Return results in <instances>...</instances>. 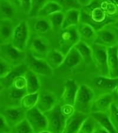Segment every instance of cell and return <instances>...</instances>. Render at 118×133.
I'll return each instance as SVG.
<instances>
[{"label":"cell","instance_id":"6da1fadb","mask_svg":"<svg viewBox=\"0 0 118 133\" xmlns=\"http://www.w3.org/2000/svg\"><path fill=\"white\" fill-rule=\"evenodd\" d=\"M116 18H112L106 14L100 7L99 0H94L90 5L81 9V22L91 25L96 31L113 23Z\"/></svg>","mask_w":118,"mask_h":133},{"label":"cell","instance_id":"7a4b0ae2","mask_svg":"<svg viewBox=\"0 0 118 133\" xmlns=\"http://www.w3.org/2000/svg\"><path fill=\"white\" fill-rule=\"evenodd\" d=\"M96 96L95 92L89 85L82 84L79 86L74 104L75 111L90 115Z\"/></svg>","mask_w":118,"mask_h":133},{"label":"cell","instance_id":"3957f363","mask_svg":"<svg viewBox=\"0 0 118 133\" xmlns=\"http://www.w3.org/2000/svg\"><path fill=\"white\" fill-rule=\"evenodd\" d=\"M51 50L48 38L40 34L30 36L27 46V52L35 57L44 59Z\"/></svg>","mask_w":118,"mask_h":133},{"label":"cell","instance_id":"277c9868","mask_svg":"<svg viewBox=\"0 0 118 133\" xmlns=\"http://www.w3.org/2000/svg\"><path fill=\"white\" fill-rule=\"evenodd\" d=\"M80 40L78 26H72L61 29L58 36L59 50L66 55Z\"/></svg>","mask_w":118,"mask_h":133},{"label":"cell","instance_id":"5b68a950","mask_svg":"<svg viewBox=\"0 0 118 133\" xmlns=\"http://www.w3.org/2000/svg\"><path fill=\"white\" fill-rule=\"evenodd\" d=\"M27 52L17 49L11 42L0 44V58L13 66L25 63Z\"/></svg>","mask_w":118,"mask_h":133},{"label":"cell","instance_id":"8992f818","mask_svg":"<svg viewBox=\"0 0 118 133\" xmlns=\"http://www.w3.org/2000/svg\"><path fill=\"white\" fill-rule=\"evenodd\" d=\"M48 122L47 131L50 133H63L67 118L62 114L61 104H58L51 110L45 112Z\"/></svg>","mask_w":118,"mask_h":133},{"label":"cell","instance_id":"52a82bcc","mask_svg":"<svg viewBox=\"0 0 118 133\" xmlns=\"http://www.w3.org/2000/svg\"><path fill=\"white\" fill-rule=\"evenodd\" d=\"M113 23L105 25L96 31V37L93 43L102 45L106 48H110L117 45L118 30Z\"/></svg>","mask_w":118,"mask_h":133},{"label":"cell","instance_id":"ba28073f","mask_svg":"<svg viewBox=\"0 0 118 133\" xmlns=\"http://www.w3.org/2000/svg\"><path fill=\"white\" fill-rule=\"evenodd\" d=\"M30 37L29 23L26 20H21L15 27L11 43L19 50L26 51Z\"/></svg>","mask_w":118,"mask_h":133},{"label":"cell","instance_id":"9c48e42d","mask_svg":"<svg viewBox=\"0 0 118 133\" xmlns=\"http://www.w3.org/2000/svg\"><path fill=\"white\" fill-rule=\"evenodd\" d=\"M92 59L99 75L108 76V48L92 43Z\"/></svg>","mask_w":118,"mask_h":133},{"label":"cell","instance_id":"30bf717a","mask_svg":"<svg viewBox=\"0 0 118 133\" xmlns=\"http://www.w3.org/2000/svg\"><path fill=\"white\" fill-rule=\"evenodd\" d=\"M33 128L34 133L47 130L48 122L44 113L42 112L37 107L26 111L25 118Z\"/></svg>","mask_w":118,"mask_h":133},{"label":"cell","instance_id":"8fae6325","mask_svg":"<svg viewBox=\"0 0 118 133\" xmlns=\"http://www.w3.org/2000/svg\"><path fill=\"white\" fill-rule=\"evenodd\" d=\"M0 115L12 128L26 118V111L21 106L1 107Z\"/></svg>","mask_w":118,"mask_h":133},{"label":"cell","instance_id":"7c38bea8","mask_svg":"<svg viewBox=\"0 0 118 133\" xmlns=\"http://www.w3.org/2000/svg\"><path fill=\"white\" fill-rule=\"evenodd\" d=\"M25 63L27 65L29 69L38 75L51 76L54 73V69L48 65L44 59L37 58L28 52Z\"/></svg>","mask_w":118,"mask_h":133},{"label":"cell","instance_id":"4fadbf2b","mask_svg":"<svg viewBox=\"0 0 118 133\" xmlns=\"http://www.w3.org/2000/svg\"><path fill=\"white\" fill-rule=\"evenodd\" d=\"M114 92H105L96 96L92 106V112H108L110 106L115 102Z\"/></svg>","mask_w":118,"mask_h":133},{"label":"cell","instance_id":"5bb4252c","mask_svg":"<svg viewBox=\"0 0 118 133\" xmlns=\"http://www.w3.org/2000/svg\"><path fill=\"white\" fill-rule=\"evenodd\" d=\"M28 70H29V67L25 63L14 66L12 70L7 76L4 78H0L1 91L10 88L12 85L15 79L19 76L24 75Z\"/></svg>","mask_w":118,"mask_h":133},{"label":"cell","instance_id":"9a60e30c","mask_svg":"<svg viewBox=\"0 0 118 133\" xmlns=\"http://www.w3.org/2000/svg\"><path fill=\"white\" fill-rule=\"evenodd\" d=\"M79 86L73 79H68L64 83V89L61 95V104L72 105L74 106L75 99Z\"/></svg>","mask_w":118,"mask_h":133},{"label":"cell","instance_id":"2e32d148","mask_svg":"<svg viewBox=\"0 0 118 133\" xmlns=\"http://www.w3.org/2000/svg\"><path fill=\"white\" fill-rule=\"evenodd\" d=\"M89 115L75 111L72 116L67 118L63 133H78L83 123Z\"/></svg>","mask_w":118,"mask_h":133},{"label":"cell","instance_id":"e0dca14e","mask_svg":"<svg viewBox=\"0 0 118 133\" xmlns=\"http://www.w3.org/2000/svg\"><path fill=\"white\" fill-rule=\"evenodd\" d=\"M58 104L57 97L55 94L51 92H44L40 93L37 107L41 111L45 113L51 110Z\"/></svg>","mask_w":118,"mask_h":133},{"label":"cell","instance_id":"ac0fdd59","mask_svg":"<svg viewBox=\"0 0 118 133\" xmlns=\"http://www.w3.org/2000/svg\"><path fill=\"white\" fill-rule=\"evenodd\" d=\"M108 77L118 78V55L117 47L116 46L108 48Z\"/></svg>","mask_w":118,"mask_h":133},{"label":"cell","instance_id":"d6986e66","mask_svg":"<svg viewBox=\"0 0 118 133\" xmlns=\"http://www.w3.org/2000/svg\"><path fill=\"white\" fill-rule=\"evenodd\" d=\"M93 84L98 89L105 91L106 92H114L118 84V78H111L99 75L94 78Z\"/></svg>","mask_w":118,"mask_h":133},{"label":"cell","instance_id":"ffe728a7","mask_svg":"<svg viewBox=\"0 0 118 133\" xmlns=\"http://www.w3.org/2000/svg\"><path fill=\"white\" fill-rule=\"evenodd\" d=\"M83 60L76 48H73L66 55L63 63L60 68L67 70L74 69L83 63Z\"/></svg>","mask_w":118,"mask_h":133},{"label":"cell","instance_id":"44dd1931","mask_svg":"<svg viewBox=\"0 0 118 133\" xmlns=\"http://www.w3.org/2000/svg\"><path fill=\"white\" fill-rule=\"evenodd\" d=\"M15 27L11 20L0 21V41L1 44L11 42Z\"/></svg>","mask_w":118,"mask_h":133},{"label":"cell","instance_id":"7402d4cb","mask_svg":"<svg viewBox=\"0 0 118 133\" xmlns=\"http://www.w3.org/2000/svg\"><path fill=\"white\" fill-rule=\"evenodd\" d=\"M66 55L59 49H53L49 51L46 56V60L48 65L53 69L59 68L63 63Z\"/></svg>","mask_w":118,"mask_h":133},{"label":"cell","instance_id":"603a6c76","mask_svg":"<svg viewBox=\"0 0 118 133\" xmlns=\"http://www.w3.org/2000/svg\"><path fill=\"white\" fill-rule=\"evenodd\" d=\"M65 17L61 29L72 26H78L81 22V9L65 11Z\"/></svg>","mask_w":118,"mask_h":133},{"label":"cell","instance_id":"cb8c5ba5","mask_svg":"<svg viewBox=\"0 0 118 133\" xmlns=\"http://www.w3.org/2000/svg\"><path fill=\"white\" fill-rule=\"evenodd\" d=\"M24 76L26 79L27 94H33L39 92L41 83L38 75L29 69Z\"/></svg>","mask_w":118,"mask_h":133},{"label":"cell","instance_id":"d4e9b609","mask_svg":"<svg viewBox=\"0 0 118 133\" xmlns=\"http://www.w3.org/2000/svg\"><path fill=\"white\" fill-rule=\"evenodd\" d=\"M78 31L81 40L85 42H94L96 30L87 23L80 22L78 25Z\"/></svg>","mask_w":118,"mask_h":133},{"label":"cell","instance_id":"484cf974","mask_svg":"<svg viewBox=\"0 0 118 133\" xmlns=\"http://www.w3.org/2000/svg\"><path fill=\"white\" fill-rule=\"evenodd\" d=\"M90 115L96 120L100 126L105 128L109 133H117L111 123L107 112H92Z\"/></svg>","mask_w":118,"mask_h":133},{"label":"cell","instance_id":"4316f807","mask_svg":"<svg viewBox=\"0 0 118 133\" xmlns=\"http://www.w3.org/2000/svg\"><path fill=\"white\" fill-rule=\"evenodd\" d=\"M33 20V29L38 34H44L48 32L51 28L50 21L47 17H32Z\"/></svg>","mask_w":118,"mask_h":133},{"label":"cell","instance_id":"83f0119b","mask_svg":"<svg viewBox=\"0 0 118 133\" xmlns=\"http://www.w3.org/2000/svg\"><path fill=\"white\" fill-rule=\"evenodd\" d=\"M74 48L80 55L85 63H87L90 62H93L92 46L87 42L80 40L75 45Z\"/></svg>","mask_w":118,"mask_h":133},{"label":"cell","instance_id":"f1b7e54d","mask_svg":"<svg viewBox=\"0 0 118 133\" xmlns=\"http://www.w3.org/2000/svg\"><path fill=\"white\" fill-rule=\"evenodd\" d=\"M62 11H64L63 8L59 4L49 0L39 11L36 17H47V18L55 12Z\"/></svg>","mask_w":118,"mask_h":133},{"label":"cell","instance_id":"f546056e","mask_svg":"<svg viewBox=\"0 0 118 133\" xmlns=\"http://www.w3.org/2000/svg\"><path fill=\"white\" fill-rule=\"evenodd\" d=\"M14 5L8 0H0L1 20H11L15 12Z\"/></svg>","mask_w":118,"mask_h":133},{"label":"cell","instance_id":"4dcf8cb0","mask_svg":"<svg viewBox=\"0 0 118 133\" xmlns=\"http://www.w3.org/2000/svg\"><path fill=\"white\" fill-rule=\"evenodd\" d=\"M40 92L27 94L23 96L20 102V106L25 111L33 108L37 106Z\"/></svg>","mask_w":118,"mask_h":133},{"label":"cell","instance_id":"1f68e13d","mask_svg":"<svg viewBox=\"0 0 118 133\" xmlns=\"http://www.w3.org/2000/svg\"><path fill=\"white\" fill-rule=\"evenodd\" d=\"M64 17H65V12L62 11L55 12L47 18L50 21L51 28L55 30H57L59 29H61L64 23Z\"/></svg>","mask_w":118,"mask_h":133},{"label":"cell","instance_id":"d6a6232c","mask_svg":"<svg viewBox=\"0 0 118 133\" xmlns=\"http://www.w3.org/2000/svg\"><path fill=\"white\" fill-rule=\"evenodd\" d=\"M97 122L91 115L83 122L78 133H93Z\"/></svg>","mask_w":118,"mask_h":133},{"label":"cell","instance_id":"836d02e7","mask_svg":"<svg viewBox=\"0 0 118 133\" xmlns=\"http://www.w3.org/2000/svg\"><path fill=\"white\" fill-rule=\"evenodd\" d=\"M12 133H34L28 120L25 118L12 128Z\"/></svg>","mask_w":118,"mask_h":133},{"label":"cell","instance_id":"e575fe53","mask_svg":"<svg viewBox=\"0 0 118 133\" xmlns=\"http://www.w3.org/2000/svg\"><path fill=\"white\" fill-rule=\"evenodd\" d=\"M59 4L64 11L71 9H81L78 0H50Z\"/></svg>","mask_w":118,"mask_h":133},{"label":"cell","instance_id":"d590c367","mask_svg":"<svg viewBox=\"0 0 118 133\" xmlns=\"http://www.w3.org/2000/svg\"><path fill=\"white\" fill-rule=\"evenodd\" d=\"M115 102L112 104L107 113H108L111 123L114 127L117 133H118V109L116 106Z\"/></svg>","mask_w":118,"mask_h":133},{"label":"cell","instance_id":"8d00e7d4","mask_svg":"<svg viewBox=\"0 0 118 133\" xmlns=\"http://www.w3.org/2000/svg\"><path fill=\"white\" fill-rule=\"evenodd\" d=\"M48 1L49 0H32L31 10L29 16L30 18L37 16L39 11Z\"/></svg>","mask_w":118,"mask_h":133},{"label":"cell","instance_id":"74e56055","mask_svg":"<svg viewBox=\"0 0 118 133\" xmlns=\"http://www.w3.org/2000/svg\"><path fill=\"white\" fill-rule=\"evenodd\" d=\"M0 65H1L0 78H4V77L7 76L14 68L13 66L1 58H0Z\"/></svg>","mask_w":118,"mask_h":133},{"label":"cell","instance_id":"f35d334b","mask_svg":"<svg viewBox=\"0 0 118 133\" xmlns=\"http://www.w3.org/2000/svg\"><path fill=\"white\" fill-rule=\"evenodd\" d=\"M24 75L19 76L17 79H15V81H14V82L11 86L18 89H27L26 79H25Z\"/></svg>","mask_w":118,"mask_h":133},{"label":"cell","instance_id":"ab89813d","mask_svg":"<svg viewBox=\"0 0 118 133\" xmlns=\"http://www.w3.org/2000/svg\"><path fill=\"white\" fill-rule=\"evenodd\" d=\"M19 5L25 14L29 16L31 10L32 0H18Z\"/></svg>","mask_w":118,"mask_h":133},{"label":"cell","instance_id":"60d3db41","mask_svg":"<svg viewBox=\"0 0 118 133\" xmlns=\"http://www.w3.org/2000/svg\"><path fill=\"white\" fill-rule=\"evenodd\" d=\"M61 111L64 116L68 118V117L72 116L76 111L73 105L68 104H61Z\"/></svg>","mask_w":118,"mask_h":133},{"label":"cell","instance_id":"b9f144b4","mask_svg":"<svg viewBox=\"0 0 118 133\" xmlns=\"http://www.w3.org/2000/svg\"><path fill=\"white\" fill-rule=\"evenodd\" d=\"M12 128L8 125L5 119L0 115V133H11Z\"/></svg>","mask_w":118,"mask_h":133},{"label":"cell","instance_id":"7bdbcfd3","mask_svg":"<svg viewBox=\"0 0 118 133\" xmlns=\"http://www.w3.org/2000/svg\"><path fill=\"white\" fill-rule=\"evenodd\" d=\"M93 133H109L108 131H107L105 128L102 127L100 126L99 124L97 123V125H96V128L94 130Z\"/></svg>","mask_w":118,"mask_h":133},{"label":"cell","instance_id":"ee69618b","mask_svg":"<svg viewBox=\"0 0 118 133\" xmlns=\"http://www.w3.org/2000/svg\"><path fill=\"white\" fill-rule=\"evenodd\" d=\"M81 7H85L91 4L94 0H78Z\"/></svg>","mask_w":118,"mask_h":133},{"label":"cell","instance_id":"f6af8a7d","mask_svg":"<svg viewBox=\"0 0 118 133\" xmlns=\"http://www.w3.org/2000/svg\"><path fill=\"white\" fill-rule=\"evenodd\" d=\"M113 24H114L116 28V29L118 30V18L116 19V20H115V21L114 22V23H113Z\"/></svg>","mask_w":118,"mask_h":133},{"label":"cell","instance_id":"bcb514c9","mask_svg":"<svg viewBox=\"0 0 118 133\" xmlns=\"http://www.w3.org/2000/svg\"><path fill=\"white\" fill-rule=\"evenodd\" d=\"M109 1H111L113 4H115L116 5H117L118 7V0H109Z\"/></svg>","mask_w":118,"mask_h":133},{"label":"cell","instance_id":"7dc6e473","mask_svg":"<svg viewBox=\"0 0 118 133\" xmlns=\"http://www.w3.org/2000/svg\"><path fill=\"white\" fill-rule=\"evenodd\" d=\"M114 93H115V94L116 95L118 96V84H117V85L116 86V89H115V90Z\"/></svg>","mask_w":118,"mask_h":133},{"label":"cell","instance_id":"c3c4849f","mask_svg":"<svg viewBox=\"0 0 118 133\" xmlns=\"http://www.w3.org/2000/svg\"><path fill=\"white\" fill-rule=\"evenodd\" d=\"M37 133H50V132L48 131H41V132H37Z\"/></svg>","mask_w":118,"mask_h":133},{"label":"cell","instance_id":"681fc988","mask_svg":"<svg viewBox=\"0 0 118 133\" xmlns=\"http://www.w3.org/2000/svg\"><path fill=\"white\" fill-rule=\"evenodd\" d=\"M116 106L117 107V109H118V102H116Z\"/></svg>","mask_w":118,"mask_h":133},{"label":"cell","instance_id":"f907efd6","mask_svg":"<svg viewBox=\"0 0 118 133\" xmlns=\"http://www.w3.org/2000/svg\"><path fill=\"white\" fill-rule=\"evenodd\" d=\"M116 18H118V7H117V13H116Z\"/></svg>","mask_w":118,"mask_h":133},{"label":"cell","instance_id":"816d5d0a","mask_svg":"<svg viewBox=\"0 0 118 133\" xmlns=\"http://www.w3.org/2000/svg\"><path fill=\"white\" fill-rule=\"evenodd\" d=\"M117 55H118V42H117Z\"/></svg>","mask_w":118,"mask_h":133},{"label":"cell","instance_id":"f5cc1de1","mask_svg":"<svg viewBox=\"0 0 118 133\" xmlns=\"http://www.w3.org/2000/svg\"><path fill=\"white\" fill-rule=\"evenodd\" d=\"M11 133H12V132H11Z\"/></svg>","mask_w":118,"mask_h":133}]
</instances>
